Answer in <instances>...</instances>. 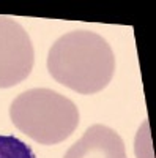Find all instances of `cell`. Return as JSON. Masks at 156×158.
Masks as SVG:
<instances>
[{"label": "cell", "mask_w": 156, "mask_h": 158, "mask_svg": "<svg viewBox=\"0 0 156 158\" xmlns=\"http://www.w3.org/2000/svg\"><path fill=\"white\" fill-rule=\"evenodd\" d=\"M32 40L22 25L0 16V89L21 84L33 68Z\"/></svg>", "instance_id": "3957f363"}, {"label": "cell", "mask_w": 156, "mask_h": 158, "mask_svg": "<svg viewBox=\"0 0 156 158\" xmlns=\"http://www.w3.org/2000/svg\"><path fill=\"white\" fill-rule=\"evenodd\" d=\"M11 122L33 141L52 146L68 139L79 125V109L50 89H30L10 106Z\"/></svg>", "instance_id": "7a4b0ae2"}, {"label": "cell", "mask_w": 156, "mask_h": 158, "mask_svg": "<svg viewBox=\"0 0 156 158\" xmlns=\"http://www.w3.org/2000/svg\"><path fill=\"white\" fill-rule=\"evenodd\" d=\"M134 152L137 158H154L148 120H145L142 123V127L137 130L136 141H134Z\"/></svg>", "instance_id": "8992f818"}, {"label": "cell", "mask_w": 156, "mask_h": 158, "mask_svg": "<svg viewBox=\"0 0 156 158\" xmlns=\"http://www.w3.org/2000/svg\"><path fill=\"white\" fill-rule=\"evenodd\" d=\"M63 158H128L123 139L106 125H92Z\"/></svg>", "instance_id": "277c9868"}, {"label": "cell", "mask_w": 156, "mask_h": 158, "mask_svg": "<svg viewBox=\"0 0 156 158\" xmlns=\"http://www.w3.org/2000/svg\"><path fill=\"white\" fill-rule=\"evenodd\" d=\"M47 71L62 85L92 95L106 89L115 73V57L109 43L90 30L65 33L47 54Z\"/></svg>", "instance_id": "6da1fadb"}, {"label": "cell", "mask_w": 156, "mask_h": 158, "mask_svg": "<svg viewBox=\"0 0 156 158\" xmlns=\"http://www.w3.org/2000/svg\"><path fill=\"white\" fill-rule=\"evenodd\" d=\"M0 158H36L33 150L16 136L0 135Z\"/></svg>", "instance_id": "5b68a950"}]
</instances>
